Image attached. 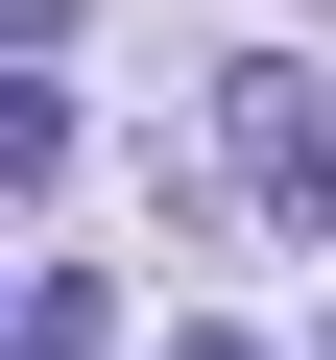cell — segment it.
Instances as JSON below:
<instances>
[{"label": "cell", "mask_w": 336, "mask_h": 360, "mask_svg": "<svg viewBox=\"0 0 336 360\" xmlns=\"http://www.w3.org/2000/svg\"><path fill=\"white\" fill-rule=\"evenodd\" d=\"M217 168H240L288 240H336V96H312L288 49H240V72H217Z\"/></svg>", "instance_id": "cell-1"}, {"label": "cell", "mask_w": 336, "mask_h": 360, "mask_svg": "<svg viewBox=\"0 0 336 360\" xmlns=\"http://www.w3.org/2000/svg\"><path fill=\"white\" fill-rule=\"evenodd\" d=\"M25 360H96V288H72V264L25 288Z\"/></svg>", "instance_id": "cell-2"}]
</instances>
